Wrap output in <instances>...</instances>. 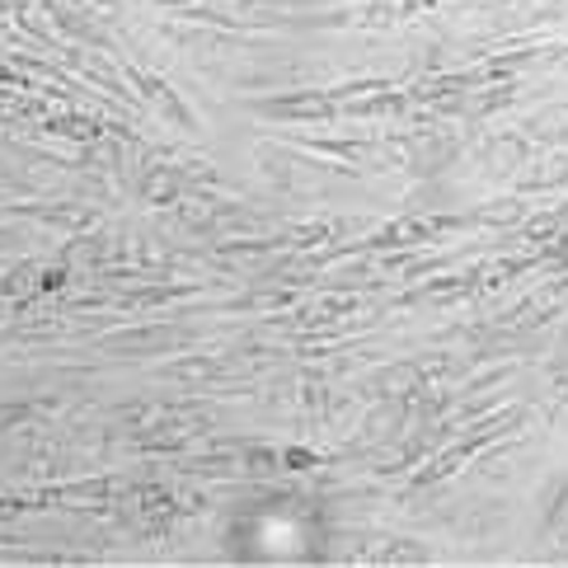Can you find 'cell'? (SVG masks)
<instances>
[{"label":"cell","instance_id":"cell-1","mask_svg":"<svg viewBox=\"0 0 568 568\" xmlns=\"http://www.w3.org/2000/svg\"><path fill=\"white\" fill-rule=\"evenodd\" d=\"M306 521L287 503L277 507H250L245 531H235L231 545L240 559H296V545H306Z\"/></svg>","mask_w":568,"mask_h":568}]
</instances>
